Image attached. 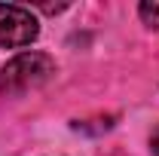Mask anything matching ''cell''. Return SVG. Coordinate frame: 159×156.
<instances>
[{
    "instance_id": "obj_1",
    "label": "cell",
    "mask_w": 159,
    "mask_h": 156,
    "mask_svg": "<svg viewBox=\"0 0 159 156\" xmlns=\"http://www.w3.org/2000/svg\"><path fill=\"white\" fill-rule=\"evenodd\" d=\"M55 74V61L46 52H21L9 61L0 74V95L6 98H21L34 92L40 86H46Z\"/></svg>"
},
{
    "instance_id": "obj_2",
    "label": "cell",
    "mask_w": 159,
    "mask_h": 156,
    "mask_svg": "<svg viewBox=\"0 0 159 156\" xmlns=\"http://www.w3.org/2000/svg\"><path fill=\"white\" fill-rule=\"evenodd\" d=\"M37 34H40V25L31 16V9L12 6V3H0V46L19 49V46L34 43Z\"/></svg>"
},
{
    "instance_id": "obj_3",
    "label": "cell",
    "mask_w": 159,
    "mask_h": 156,
    "mask_svg": "<svg viewBox=\"0 0 159 156\" xmlns=\"http://www.w3.org/2000/svg\"><path fill=\"white\" fill-rule=\"evenodd\" d=\"M138 12H141V19L147 21L150 28H159V0H144L138 6Z\"/></svg>"
},
{
    "instance_id": "obj_4",
    "label": "cell",
    "mask_w": 159,
    "mask_h": 156,
    "mask_svg": "<svg viewBox=\"0 0 159 156\" xmlns=\"http://www.w3.org/2000/svg\"><path fill=\"white\" fill-rule=\"evenodd\" d=\"M150 150H153V156H159V126L153 129V135H150Z\"/></svg>"
}]
</instances>
